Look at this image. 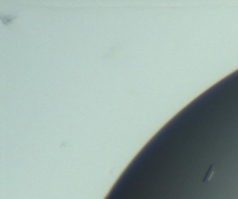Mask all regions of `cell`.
<instances>
[{"mask_svg":"<svg viewBox=\"0 0 238 199\" xmlns=\"http://www.w3.org/2000/svg\"><path fill=\"white\" fill-rule=\"evenodd\" d=\"M213 172H214V167H213V166H210L208 171L207 172L206 176H205L204 181H209V180L211 179V177H212V175H213Z\"/></svg>","mask_w":238,"mask_h":199,"instance_id":"obj_1","label":"cell"}]
</instances>
